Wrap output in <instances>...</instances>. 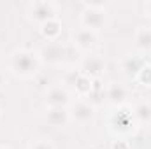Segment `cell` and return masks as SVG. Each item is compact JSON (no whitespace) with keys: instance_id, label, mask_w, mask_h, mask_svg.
Here are the masks:
<instances>
[{"instance_id":"6da1fadb","label":"cell","mask_w":151,"mask_h":149,"mask_svg":"<svg viewBox=\"0 0 151 149\" xmlns=\"http://www.w3.org/2000/svg\"><path fill=\"white\" fill-rule=\"evenodd\" d=\"M39 56L32 51L19 49L11 56V70L19 77H30L39 70Z\"/></svg>"},{"instance_id":"7a4b0ae2","label":"cell","mask_w":151,"mask_h":149,"mask_svg":"<svg viewBox=\"0 0 151 149\" xmlns=\"http://www.w3.org/2000/svg\"><path fill=\"white\" fill-rule=\"evenodd\" d=\"M81 25L83 28L88 30H100L107 25V12H106V5L100 4H86L84 11L81 12Z\"/></svg>"},{"instance_id":"3957f363","label":"cell","mask_w":151,"mask_h":149,"mask_svg":"<svg viewBox=\"0 0 151 149\" xmlns=\"http://www.w3.org/2000/svg\"><path fill=\"white\" fill-rule=\"evenodd\" d=\"M28 16L30 19H34L35 23H47L51 19L56 18V7L53 2H46V0H39L30 4V9H28Z\"/></svg>"},{"instance_id":"277c9868","label":"cell","mask_w":151,"mask_h":149,"mask_svg":"<svg viewBox=\"0 0 151 149\" xmlns=\"http://www.w3.org/2000/svg\"><path fill=\"white\" fill-rule=\"evenodd\" d=\"M37 56H39L40 62L56 65V63H62V62L65 60L67 49H65V46H63L62 42L53 40V42H47V44L42 46V49H40V53H39Z\"/></svg>"},{"instance_id":"5b68a950","label":"cell","mask_w":151,"mask_h":149,"mask_svg":"<svg viewBox=\"0 0 151 149\" xmlns=\"http://www.w3.org/2000/svg\"><path fill=\"white\" fill-rule=\"evenodd\" d=\"M69 112H70V119H74L79 125H86L95 117V105L86 100H76L69 105Z\"/></svg>"},{"instance_id":"8992f818","label":"cell","mask_w":151,"mask_h":149,"mask_svg":"<svg viewBox=\"0 0 151 149\" xmlns=\"http://www.w3.org/2000/svg\"><path fill=\"white\" fill-rule=\"evenodd\" d=\"M81 70H83L81 74H84L86 77L97 79V77H100V75L104 74V70H106V62H104V58L99 56V54H90V56H86V58L83 60Z\"/></svg>"},{"instance_id":"52a82bcc","label":"cell","mask_w":151,"mask_h":149,"mask_svg":"<svg viewBox=\"0 0 151 149\" xmlns=\"http://www.w3.org/2000/svg\"><path fill=\"white\" fill-rule=\"evenodd\" d=\"M72 104V98H70V93L62 88V86H55L47 91L46 95V105L49 109L53 107H69Z\"/></svg>"},{"instance_id":"ba28073f","label":"cell","mask_w":151,"mask_h":149,"mask_svg":"<svg viewBox=\"0 0 151 149\" xmlns=\"http://www.w3.org/2000/svg\"><path fill=\"white\" fill-rule=\"evenodd\" d=\"M97 32H93V30H88V28H77L74 32V44L79 47V49H83V51H88V49H91L95 44H97Z\"/></svg>"},{"instance_id":"9c48e42d","label":"cell","mask_w":151,"mask_h":149,"mask_svg":"<svg viewBox=\"0 0 151 149\" xmlns=\"http://www.w3.org/2000/svg\"><path fill=\"white\" fill-rule=\"evenodd\" d=\"M46 121H47L51 126H56V128L67 126L69 121H70L69 107H53V109H49L47 114H46Z\"/></svg>"},{"instance_id":"30bf717a","label":"cell","mask_w":151,"mask_h":149,"mask_svg":"<svg viewBox=\"0 0 151 149\" xmlns=\"http://www.w3.org/2000/svg\"><path fill=\"white\" fill-rule=\"evenodd\" d=\"M128 97V91L123 84L119 82H111L106 90V98L113 104V105H121Z\"/></svg>"},{"instance_id":"8fae6325","label":"cell","mask_w":151,"mask_h":149,"mask_svg":"<svg viewBox=\"0 0 151 149\" xmlns=\"http://www.w3.org/2000/svg\"><path fill=\"white\" fill-rule=\"evenodd\" d=\"M69 84H74V88L81 95H90L93 90V79L86 77L84 74H70L69 75Z\"/></svg>"},{"instance_id":"7c38bea8","label":"cell","mask_w":151,"mask_h":149,"mask_svg":"<svg viewBox=\"0 0 151 149\" xmlns=\"http://www.w3.org/2000/svg\"><path fill=\"white\" fill-rule=\"evenodd\" d=\"M134 42H135V47L142 53H151V28H139L135 32V37H134Z\"/></svg>"},{"instance_id":"4fadbf2b","label":"cell","mask_w":151,"mask_h":149,"mask_svg":"<svg viewBox=\"0 0 151 149\" xmlns=\"http://www.w3.org/2000/svg\"><path fill=\"white\" fill-rule=\"evenodd\" d=\"M146 63H144V60L142 58H139V56H128V58H125L123 60V63H121V69H123V72L127 75H132V77H137V74L142 70V67H144Z\"/></svg>"},{"instance_id":"5bb4252c","label":"cell","mask_w":151,"mask_h":149,"mask_svg":"<svg viewBox=\"0 0 151 149\" xmlns=\"http://www.w3.org/2000/svg\"><path fill=\"white\" fill-rule=\"evenodd\" d=\"M132 116H134V119H135L137 123H141V125H150L151 123V104H148V102L137 104V105L134 107V111H132Z\"/></svg>"},{"instance_id":"9a60e30c","label":"cell","mask_w":151,"mask_h":149,"mask_svg":"<svg viewBox=\"0 0 151 149\" xmlns=\"http://www.w3.org/2000/svg\"><path fill=\"white\" fill-rule=\"evenodd\" d=\"M60 32H62V23L58 21V18H55V19H51V21L42 25V34H44V37L47 39V42L56 40V37L60 35Z\"/></svg>"},{"instance_id":"2e32d148","label":"cell","mask_w":151,"mask_h":149,"mask_svg":"<svg viewBox=\"0 0 151 149\" xmlns=\"http://www.w3.org/2000/svg\"><path fill=\"white\" fill-rule=\"evenodd\" d=\"M132 119H134L132 112H118V114L113 116V125L114 126H119V130L128 132L130 126H132Z\"/></svg>"},{"instance_id":"e0dca14e","label":"cell","mask_w":151,"mask_h":149,"mask_svg":"<svg viewBox=\"0 0 151 149\" xmlns=\"http://www.w3.org/2000/svg\"><path fill=\"white\" fill-rule=\"evenodd\" d=\"M135 79H137L141 84H144V86H151V65H144L142 70L137 74Z\"/></svg>"},{"instance_id":"ac0fdd59","label":"cell","mask_w":151,"mask_h":149,"mask_svg":"<svg viewBox=\"0 0 151 149\" xmlns=\"http://www.w3.org/2000/svg\"><path fill=\"white\" fill-rule=\"evenodd\" d=\"M30 149H55L53 148V144L49 142V140H37V142H34Z\"/></svg>"},{"instance_id":"d6986e66","label":"cell","mask_w":151,"mask_h":149,"mask_svg":"<svg viewBox=\"0 0 151 149\" xmlns=\"http://www.w3.org/2000/svg\"><path fill=\"white\" fill-rule=\"evenodd\" d=\"M111 149H130V144L127 142V140H123V139H119V140H114Z\"/></svg>"},{"instance_id":"ffe728a7","label":"cell","mask_w":151,"mask_h":149,"mask_svg":"<svg viewBox=\"0 0 151 149\" xmlns=\"http://www.w3.org/2000/svg\"><path fill=\"white\" fill-rule=\"evenodd\" d=\"M144 9H146V12H148V16L151 18V0H150V2H146V5H144Z\"/></svg>"},{"instance_id":"44dd1931","label":"cell","mask_w":151,"mask_h":149,"mask_svg":"<svg viewBox=\"0 0 151 149\" xmlns=\"http://www.w3.org/2000/svg\"><path fill=\"white\" fill-rule=\"evenodd\" d=\"M2 86H4V75H2V72H0V90H2Z\"/></svg>"}]
</instances>
